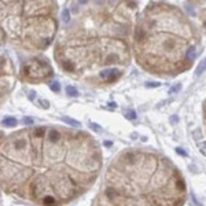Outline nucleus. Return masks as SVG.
<instances>
[{
	"label": "nucleus",
	"instance_id": "f257e3e1",
	"mask_svg": "<svg viewBox=\"0 0 206 206\" xmlns=\"http://www.w3.org/2000/svg\"><path fill=\"white\" fill-rule=\"evenodd\" d=\"M102 166L100 147L85 131L29 126L2 139V190L37 206H62L80 198Z\"/></svg>",
	"mask_w": 206,
	"mask_h": 206
},
{
	"label": "nucleus",
	"instance_id": "f03ea898",
	"mask_svg": "<svg viewBox=\"0 0 206 206\" xmlns=\"http://www.w3.org/2000/svg\"><path fill=\"white\" fill-rule=\"evenodd\" d=\"M136 2H87L56 38L54 58L67 76L95 87L122 77L131 63Z\"/></svg>",
	"mask_w": 206,
	"mask_h": 206
},
{
	"label": "nucleus",
	"instance_id": "7ed1b4c3",
	"mask_svg": "<svg viewBox=\"0 0 206 206\" xmlns=\"http://www.w3.org/2000/svg\"><path fill=\"white\" fill-rule=\"evenodd\" d=\"M186 201L184 177L169 158L129 148L107 166L93 206H183Z\"/></svg>",
	"mask_w": 206,
	"mask_h": 206
},
{
	"label": "nucleus",
	"instance_id": "20e7f679",
	"mask_svg": "<svg viewBox=\"0 0 206 206\" xmlns=\"http://www.w3.org/2000/svg\"><path fill=\"white\" fill-rule=\"evenodd\" d=\"M201 40L199 29L180 7L151 2L136 18L132 55L153 76L176 77L192 66Z\"/></svg>",
	"mask_w": 206,
	"mask_h": 206
},
{
	"label": "nucleus",
	"instance_id": "39448f33",
	"mask_svg": "<svg viewBox=\"0 0 206 206\" xmlns=\"http://www.w3.org/2000/svg\"><path fill=\"white\" fill-rule=\"evenodd\" d=\"M56 2H2L3 41L29 52H40L58 33Z\"/></svg>",
	"mask_w": 206,
	"mask_h": 206
},
{
	"label": "nucleus",
	"instance_id": "423d86ee",
	"mask_svg": "<svg viewBox=\"0 0 206 206\" xmlns=\"http://www.w3.org/2000/svg\"><path fill=\"white\" fill-rule=\"evenodd\" d=\"M54 76L51 63L45 56H33L22 63L19 70V78L29 84H40L48 81Z\"/></svg>",
	"mask_w": 206,
	"mask_h": 206
},
{
	"label": "nucleus",
	"instance_id": "0eeeda50",
	"mask_svg": "<svg viewBox=\"0 0 206 206\" xmlns=\"http://www.w3.org/2000/svg\"><path fill=\"white\" fill-rule=\"evenodd\" d=\"M14 80H15V70L11 63V60L7 56H2V95H8L10 91L14 87Z\"/></svg>",
	"mask_w": 206,
	"mask_h": 206
},
{
	"label": "nucleus",
	"instance_id": "6e6552de",
	"mask_svg": "<svg viewBox=\"0 0 206 206\" xmlns=\"http://www.w3.org/2000/svg\"><path fill=\"white\" fill-rule=\"evenodd\" d=\"M16 120L15 118H13V117H7V118H4L3 120V125L4 126H16Z\"/></svg>",
	"mask_w": 206,
	"mask_h": 206
},
{
	"label": "nucleus",
	"instance_id": "1a4fd4ad",
	"mask_svg": "<svg viewBox=\"0 0 206 206\" xmlns=\"http://www.w3.org/2000/svg\"><path fill=\"white\" fill-rule=\"evenodd\" d=\"M205 70H206V58L199 63V66L197 67V71H195V73H197V76H199V74L202 73V71H205Z\"/></svg>",
	"mask_w": 206,
	"mask_h": 206
},
{
	"label": "nucleus",
	"instance_id": "9d476101",
	"mask_svg": "<svg viewBox=\"0 0 206 206\" xmlns=\"http://www.w3.org/2000/svg\"><path fill=\"white\" fill-rule=\"evenodd\" d=\"M66 92H67V95H70V96H77L78 95V91H77L74 87H71V85H69V87L66 88Z\"/></svg>",
	"mask_w": 206,
	"mask_h": 206
},
{
	"label": "nucleus",
	"instance_id": "9b49d317",
	"mask_svg": "<svg viewBox=\"0 0 206 206\" xmlns=\"http://www.w3.org/2000/svg\"><path fill=\"white\" fill-rule=\"evenodd\" d=\"M49 88H51L54 92H59V91H60V84H59V82H56V81H54V82H51V84H49Z\"/></svg>",
	"mask_w": 206,
	"mask_h": 206
},
{
	"label": "nucleus",
	"instance_id": "f8f14e48",
	"mask_svg": "<svg viewBox=\"0 0 206 206\" xmlns=\"http://www.w3.org/2000/svg\"><path fill=\"white\" fill-rule=\"evenodd\" d=\"M125 117L129 118V120H135V118H136V114H135L133 110H126V111H125Z\"/></svg>",
	"mask_w": 206,
	"mask_h": 206
},
{
	"label": "nucleus",
	"instance_id": "ddd939ff",
	"mask_svg": "<svg viewBox=\"0 0 206 206\" xmlns=\"http://www.w3.org/2000/svg\"><path fill=\"white\" fill-rule=\"evenodd\" d=\"M63 120L66 121L67 124H70V125H74V126H80V122H77V121L74 120H70V118H63Z\"/></svg>",
	"mask_w": 206,
	"mask_h": 206
},
{
	"label": "nucleus",
	"instance_id": "4468645a",
	"mask_svg": "<svg viewBox=\"0 0 206 206\" xmlns=\"http://www.w3.org/2000/svg\"><path fill=\"white\" fill-rule=\"evenodd\" d=\"M203 124H205V129H206V100L203 103Z\"/></svg>",
	"mask_w": 206,
	"mask_h": 206
},
{
	"label": "nucleus",
	"instance_id": "2eb2a0df",
	"mask_svg": "<svg viewBox=\"0 0 206 206\" xmlns=\"http://www.w3.org/2000/svg\"><path fill=\"white\" fill-rule=\"evenodd\" d=\"M180 88H181V84H177V85H175L173 88H170V91H169V92H170V93H173V92H176V91H179Z\"/></svg>",
	"mask_w": 206,
	"mask_h": 206
},
{
	"label": "nucleus",
	"instance_id": "dca6fc26",
	"mask_svg": "<svg viewBox=\"0 0 206 206\" xmlns=\"http://www.w3.org/2000/svg\"><path fill=\"white\" fill-rule=\"evenodd\" d=\"M201 153L206 155V146H202V147H201Z\"/></svg>",
	"mask_w": 206,
	"mask_h": 206
},
{
	"label": "nucleus",
	"instance_id": "f3484780",
	"mask_svg": "<svg viewBox=\"0 0 206 206\" xmlns=\"http://www.w3.org/2000/svg\"><path fill=\"white\" fill-rule=\"evenodd\" d=\"M23 122L27 125V124H32V120H30V118H25V120H23Z\"/></svg>",
	"mask_w": 206,
	"mask_h": 206
},
{
	"label": "nucleus",
	"instance_id": "a211bd4d",
	"mask_svg": "<svg viewBox=\"0 0 206 206\" xmlns=\"http://www.w3.org/2000/svg\"><path fill=\"white\" fill-rule=\"evenodd\" d=\"M158 82H157V84H148V82H147V84H146V87H158Z\"/></svg>",
	"mask_w": 206,
	"mask_h": 206
}]
</instances>
